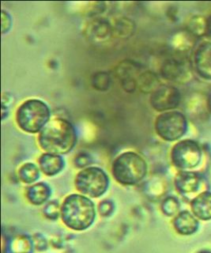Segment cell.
I'll return each mask as SVG.
<instances>
[{
	"label": "cell",
	"mask_w": 211,
	"mask_h": 253,
	"mask_svg": "<svg viewBox=\"0 0 211 253\" xmlns=\"http://www.w3.org/2000/svg\"><path fill=\"white\" fill-rule=\"evenodd\" d=\"M62 220L67 227L82 231L90 227L96 217L93 201L89 198L72 194L66 198L60 208Z\"/></svg>",
	"instance_id": "cell-2"
},
{
	"label": "cell",
	"mask_w": 211,
	"mask_h": 253,
	"mask_svg": "<svg viewBox=\"0 0 211 253\" xmlns=\"http://www.w3.org/2000/svg\"><path fill=\"white\" fill-rule=\"evenodd\" d=\"M206 36L211 38V15L209 16V18H207V32H206Z\"/></svg>",
	"instance_id": "cell-28"
},
{
	"label": "cell",
	"mask_w": 211,
	"mask_h": 253,
	"mask_svg": "<svg viewBox=\"0 0 211 253\" xmlns=\"http://www.w3.org/2000/svg\"><path fill=\"white\" fill-rule=\"evenodd\" d=\"M113 175L120 184L134 185L144 179L147 173L146 161L136 153H123L115 159L112 167Z\"/></svg>",
	"instance_id": "cell-3"
},
{
	"label": "cell",
	"mask_w": 211,
	"mask_h": 253,
	"mask_svg": "<svg viewBox=\"0 0 211 253\" xmlns=\"http://www.w3.org/2000/svg\"><path fill=\"white\" fill-rule=\"evenodd\" d=\"M109 179L104 170L97 167H88L82 170L75 178V186L83 195L98 198L109 188Z\"/></svg>",
	"instance_id": "cell-5"
},
{
	"label": "cell",
	"mask_w": 211,
	"mask_h": 253,
	"mask_svg": "<svg viewBox=\"0 0 211 253\" xmlns=\"http://www.w3.org/2000/svg\"><path fill=\"white\" fill-rule=\"evenodd\" d=\"M12 19L10 14L5 10H2V33L6 34L11 28Z\"/></svg>",
	"instance_id": "cell-27"
},
{
	"label": "cell",
	"mask_w": 211,
	"mask_h": 253,
	"mask_svg": "<svg viewBox=\"0 0 211 253\" xmlns=\"http://www.w3.org/2000/svg\"><path fill=\"white\" fill-rule=\"evenodd\" d=\"M174 227L182 235H191L196 233L199 222L196 217L188 211L180 212L173 221Z\"/></svg>",
	"instance_id": "cell-14"
},
{
	"label": "cell",
	"mask_w": 211,
	"mask_h": 253,
	"mask_svg": "<svg viewBox=\"0 0 211 253\" xmlns=\"http://www.w3.org/2000/svg\"><path fill=\"white\" fill-rule=\"evenodd\" d=\"M202 150L196 141H180L172 148L171 159L172 164L180 169H191L200 164Z\"/></svg>",
	"instance_id": "cell-7"
},
{
	"label": "cell",
	"mask_w": 211,
	"mask_h": 253,
	"mask_svg": "<svg viewBox=\"0 0 211 253\" xmlns=\"http://www.w3.org/2000/svg\"><path fill=\"white\" fill-rule=\"evenodd\" d=\"M40 169L47 176H55L61 172L64 167V161L60 155L42 154L39 158Z\"/></svg>",
	"instance_id": "cell-13"
},
{
	"label": "cell",
	"mask_w": 211,
	"mask_h": 253,
	"mask_svg": "<svg viewBox=\"0 0 211 253\" xmlns=\"http://www.w3.org/2000/svg\"><path fill=\"white\" fill-rule=\"evenodd\" d=\"M194 214L201 220L211 219V192L200 194L192 202Z\"/></svg>",
	"instance_id": "cell-15"
},
{
	"label": "cell",
	"mask_w": 211,
	"mask_h": 253,
	"mask_svg": "<svg viewBox=\"0 0 211 253\" xmlns=\"http://www.w3.org/2000/svg\"><path fill=\"white\" fill-rule=\"evenodd\" d=\"M43 213L47 218L56 219L59 214V203L55 200L49 202L43 209Z\"/></svg>",
	"instance_id": "cell-24"
},
{
	"label": "cell",
	"mask_w": 211,
	"mask_h": 253,
	"mask_svg": "<svg viewBox=\"0 0 211 253\" xmlns=\"http://www.w3.org/2000/svg\"><path fill=\"white\" fill-rule=\"evenodd\" d=\"M87 34L94 42H105L109 39L113 32V27L106 20L95 19L88 26Z\"/></svg>",
	"instance_id": "cell-12"
},
{
	"label": "cell",
	"mask_w": 211,
	"mask_h": 253,
	"mask_svg": "<svg viewBox=\"0 0 211 253\" xmlns=\"http://www.w3.org/2000/svg\"><path fill=\"white\" fill-rule=\"evenodd\" d=\"M111 82L112 81H111L110 75L105 71H99L95 73L91 80L93 88L99 91H105L109 89Z\"/></svg>",
	"instance_id": "cell-20"
},
{
	"label": "cell",
	"mask_w": 211,
	"mask_h": 253,
	"mask_svg": "<svg viewBox=\"0 0 211 253\" xmlns=\"http://www.w3.org/2000/svg\"><path fill=\"white\" fill-rule=\"evenodd\" d=\"M138 86L143 93H153L158 89L159 85V79L156 74L151 71H146L138 77Z\"/></svg>",
	"instance_id": "cell-17"
},
{
	"label": "cell",
	"mask_w": 211,
	"mask_h": 253,
	"mask_svg": "<svg viewBox=\"0 0 211 253\" xmlns=\"http://www.w3.org/2000/svg\"><path fill=\"white\" fill-rule=\"evenodd\" d=\"M139 71V67L133 62L125 61L119 64L117 69V76L121 82L127 79H135L134 75Z\"/></svg>",
	"instance_id": "cell-19"
},
{
	"label": "cell",
	"mask_w": 211,
	"mask_h": 253,
	"mask_svg": "<svg viewBox=\"0 0 211 253\" xmlns=\"http://www.w3.org/2000/svg\"><path fill=\"white\" fill-rule=\"evenodd\" d=\"M180 204L176 199L173 197H168L162 203V211L168 216H172L178 211Z\"/></svg>",
	"instance_id": "cell-23"
},
{
	"label": "cell",
	"mask_w": 211,
	"mask_h": 253,
	"mask_svg": "<svg viewBox=\"0 0 211 253\" xmlns=\"http://www.w3.org/2000/svg\"><path fill=\"white\" fill-rule=\"evenodd\" d=\"M180 91L172 85H160L150 96L151 106L158 112H169L176 109L180 105Z\"/></svg>",
	"instance_id": "cell-8"
},
{
	"label": "cell",
	"mask_w": 211,
	"mask_h": 253,
	"mask_svg": "<svg viewBox=\"0 0 211 253\" xmlns=\"http://www.w3.org/2000/svg\"><path fill=\"white\" fill-rule=\"evenodd\" d=\"M92 162L89 154H80L75 159V166L79 168H84L85 166H89Z\"/></svg>",
	"instance_id": "cell-26"
},
{
	"label": "cell",
	"mask_w": 211,
	"mask_h": 253,
	"mask_svg": "<svg viewBox=\"0 0 211 253\" xmlns=\"http://www.w3.org/2000/svg\"><path fill=\"white\" fill-rule=\"evenodd\" d=\"M209 107H210V109H211V94H210V97H209Z\"/></svg>",
	"instance_id": "cell-29"
},
{
	"label": "cell",
	"mask_w": 211,
	"mask_h": 253,
	"mask_svg": "<svg viewBox=\"0 0 211 253\" xmlns=\"http://www.w3.org/2000/svg\"><path fill=\"white\" fill-rule=\"evenodd\" d=\"M39 145L48 154L62 155L73 150L77 142L75 126L67 120H51L40 131Z\"/></svg>",
	"instance_id": "cell-1"
},
{
	"label": "cell",
	"mask_w": 211,
	"mask_h": 253,
	"mask_svg": "<svg viewBox=\"0 0 211 253\" xmlns=\"http://www.w3.org/2000/svg\"><path fill=\"white\" fill-rule=\"evenodd\" d=\"M49 108L38 99H30L20 105L16 113L18 126L28 133L39 132L49 122Z\"/></svg>",
	"instance_id": "cell-4"
},
{
	"label": "cell",
	"mask_w": 211,
	"mask_h": 253,
	"mask_svg": "<svg viewBox=\"0 0 211 253\" xmlns=\"http://www.w3.org/2000/svg\"><path fill=\"white\" fill-rule=\"evenodd\" d=\"M210 253V252H208V251H202V252H200V253Z\"/></svg>",
	"instance_id": "cell-30"
},
{
	"label": "cell",
	"mask_w": 211,
	"mask_h": 253,
	"mask_svg": "<svg viewBox=\"0 0 211 253\" xmlns=\"http://www.w3.org/2000/svg\"><path fill=\"white\" fill-rule=\"evenodd\" d=\"M201 177L196 172H180L175 179L176 189L182 194H190L199 189Z\"/></svg>",
	"instance_id": "cell-11"
},
{
	"label": "cell",
	"mask_w": 211,
	"mask_h": 253,
	"mask_svg": "<svg viewBox=\"0 0 211 253\" xmlns=\"http://www.w3.org/2000/svg\"><path fill=\"white\" fill-rule=\"evenodd\" d=\"M113 211H114V204L111 200H103L102 202L100 203L99 211H100L101 215L107 217V216L112 214Z\"/></svg>",
	"instance_id": "cell-25"
},
{
	"label": "cell",
	"mask_w": 211,
	"mask_h": 253,
	"mask_svg": "<svg viewBox=\"0 0 211 253\" xmlns=\"http://www.w3.org/2000/svg\"><path fill=\"white\" fill-rule=\"evenodd\" d=\"M121 37H129L132 35L134 31V22L129 18H122L117 20L113 27V31Z\"/></svg>",
	"instance_id": "cell-21"
},
{
	"label": "cell",
	"mask_w": 211,
	"mask_h": 253,
	"mask_svg": "<svg viewBox=\"0 0 211 253\" xmlns=\"http://www.w3.org/2000/svg\"><path fill=\"white\" fill-rule=\"evenodd\" d=\"M161 75L168 81L181 82L188 75V71L184 62L172 58L162 63Z\"/></svg>",
	"instance_id": "cell-10"
},
{
	"label": "cell",
	"mask_w": 211,
	"mask_h": 253,
	"mask_svg": "<svg viewBox=\"0 0 211 253\" xmlns=\"http://www.w3.org/2000/svg\"><path fill=\"white\" fill-rule=\"evenodd\" d=\"M51 195V189L44 183H38L28 188L26 197L34 205H42L45 203Z\"/></svg>",
	"instance_id": "cell-16"
},
{
	"label": "cell",
	"mask_w": 211,
	"mask_h": 253,
	"mask_svg": "<svg viewBox=\"0 0 211 253\" xmlns=\"http://www.w3.org/2000/svg\"><path fill=\"white\" fill-rule=\"evenodd\" d=\"M155 130L162 139L173 142L184 136L187 132L188 121L185 116L180 112H166L157 117Z\"/></svg>",
	"instance_id": "cell-6"
},
{
	"label": "cell",
	"mask_w": 211,
	"mask_h": 253,
	"mask_svg": "<svg viewBox=\"0 0 211 253\" xmlns=\"http://www.w3.org/2000/svg\"><path fill=\"white\" fill-rule=\"evenodd\" d=\"M189 31L196 36L206 35L207 32V18L201 16H196L190 20L188 24Z\"/></svg>",
	"instance_id": "cell-22"
},
{
	"label": "cell",
	"mask_w": 211,
	"mask_h": 253,
	"mask_svg": "<svg viewBox=\"0 0 211 253\" xmlns=\"http://www.w3.org/2000/svg\"><path fill=\"white\" fill-rule=\"evenodd\" d=\"M194 65L198 75L211 80V42L202 43L194 55Z\"/></svg>",
	"instance_id": "cell-9"
},
{
	"label": "cell",
	"mask_w": 211,
	"mask_h": 253,
	"mask_svg": "<svg viewBox=\"0 0 211 253\" xmlns=\"http://www.w3.org/2000/svg\"><path fill=\"white\" fill-rule=\"evenodd\" d=\"M18 176L24 183L31 184L38 180L40 176L39 169L33 163H26L20 167Z\"/></svg>",
	"instance_id": "cell-18"
}]
</instances>
